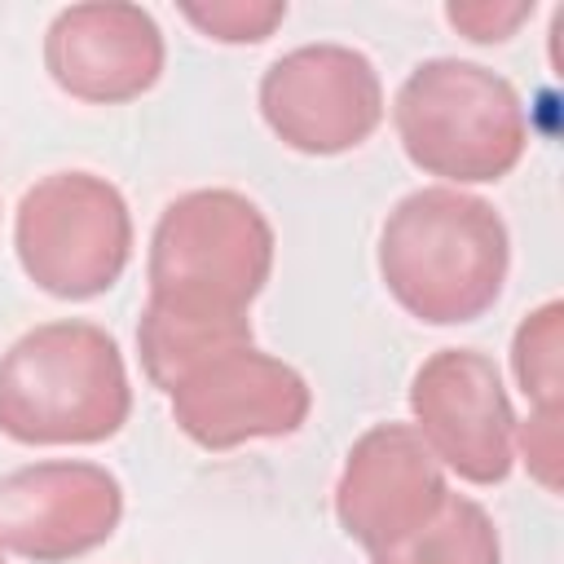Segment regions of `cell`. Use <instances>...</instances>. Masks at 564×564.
<instances>
[{"instance_id":"cell-1","label":"cell","mask_w":564,"mask_h":564,"mask_svg":"<svg viewBox=\"0 0 564 564\" xmlns=\"http://www.w3.org/2000/svg\"><path fill=\"white\" fill-rule=\"evenodd\" d=\"M511 269V234L494 203L423 185L405 194L379 229V278L388 295L427 326L485 317Z\"/></svg>"},{"instance_id":"cell-2","label":"cell","mask_w":564,"mask_h":564,"mask_svg":"<svg viewBox=\"0 0 564 564\" xmlns=\"http://www.w3.org/2000/svg\"><path fill=\"white\" fill-rule=\"evenodd\" d=\"M128 414V361L97 322H40L0 352V436L18 445H101Z\"/></svg>"},{"instance_id":"cell-3","label":"cell","mask_w":564,"mask_h":564,"mask_svg":"<svg viewBox=\"0 0 564 564\" xmlns=\"http://www.w3.org/2000/svg\"><path fill=\"white\" fill-rule=\"evenodd\" d=\"M269 273V216L238 189H189L154 220L145 308L185 322H242Z\"/></svg>"},{"instance_id":"cell-4","label":"cell","mask_w":564,"mask_h":564,"mask_svg":"<svg viewBox=\"0 0 564 564\" xmlns=\"http://www.w3.org/2000/svg\"><path fill=\"white\" fill-rule=\"evenodd\" d=\"M392 128L405 159L454 189L502 181L529 150L520 93L463 57L419 62L392 97Z\"/></svg>"},{"instance_id":"cell-5","label":"cell","mask_w":564,"mask_h":564,"mask_svg":"<svg viewBox=\"0 0 564 564\" xmlns=\"http://www.w3.org/2000/svg\"><path fill=\"white\" fill-rule=\"evenodd\" d=\"M13 251L53 300L106 295L132 260L128 198L97 172H48L18 203Z\"/></svg>"},{"instance_id":"cell-6","label":"cell","mask_w":564,"mask_h":564,"mask_svg":"<svg viewBox=\"0 0 564 564\" xmlns=\"http://www.w3.org/2000/svg\"><path fill=\"white\" fill-rule=\"evenodd\" d=\"M159 392L167 397L176 427L212 454L247 441L295 436L313 410L308 379L282 357L256 348V339L198 352Z\"/></svg>"},{"instance_id":"cell-7","label":"cell","mask_w":564,"mask_h":564,"mask_svg":"<svg viewBox=\"0 0 564 564\" xmlns=\"http://www.w3.org/2000/svg\"><path fill=\"white\" fill-rule=\"evenodd\" d=\"M260 119L269 132L313 159L357 150L383 123V79L361 48L300 44L260 75Z\"/></svg>"},{"instance_id":"cell-8","label":"cell","mask_w":564,"mask_h":564,"mask_svg":"<svg viewBox=\"0 0 564 564\" xmlns=\"http://www.w3.org/2000/svg\"><path fill=\"white\" fill-rule=\"evenodd\" d=\"M414 432L467 485H502L516 463V410L498 366L476 348H441L410 379Z\"/></svg>"},{"instance_id":"cell-9","label":"cell","mask_w":564,"mask_h":564,"mask_svg":"<svg viewBox=\"0 0 564 564\" xmlns=\"http://www.w3.org/2000/svg\"><path fill=\"white\" fill-rule=\"evenodd\" d=\"M123 520V485L88 458H44L0 476V546L31 564H66Z\"/></svg>"},{"instance_id":"cell-10","label":"cell","mask_w":564,"mask_h":564,"mask_svg":"<svg viewBox=\"0 0 564 564\" xmlns=\"http://www.w3.org/2000/svg\"><path fill=\"white\" fill-rule=\"evenodd\" d=\"M449 480L410 423L361 432L335 480V520L366 551H388L436 516Z\"/></svg>"},{"instance_id":"cell-11","label":"cell","mask_w":564,"mask_h":564,"mask_svg":"<svg viewBox=\"0 0 564 564\" xmlns=\"http://www.w3.org/2000/svg\"><path fill=\"white\" fill-rule=\"evenodd\" d=\"M163 62V31L141 4H70L44 31L48 79L88 106H123L145 97L159 84Z\"/></svg>"},{"instance_id":"cell-12","label":"cell","mask_w":564,"mask_h":564,"mask_svg":"<svg viewBox=\"0 0 564 564\" xmlns=\"http://www.w3.org/2000/svg\"><path fill=\"white\" fill-rule=\"evenodd\" d=\"M370 564H502V542L476 498L445 494L427 524H419L397 546L375 551Z\"/></svg>"},{"instance_id":"cell-13","label":"cell","mask_w":564,"mask_h":564,"mask_svg":"<svg viewBox=\"0 0 564 564\" xmlns=\"http://www.w3.org/2000/svg\"><path fill=\"white\" fill-rule=\"evenodd\" d=\"M511 370L533 410H560L564 392V304H538L511 339Z\"/></svg>"},{"instance_id":"cell-14","label":"cell","mask_w":564,"mask_h":564,"mask_svg":"<svg viewBox=\"0 0 564 564\" xmlns=\"http://www.w3.org/2000/svg\"><path fill=\"white\" fill-rule=\"evenodd\" d=\"M181 18L216 44H260L286 22V0H185Z\"/></svg>"},{"instance_id":"cell-15","label":"cell","mask_w":564,"mask_h":564,"mask_svg":"<svg viewBox=\"0 0 564 564\" xmlns=\"http://www.w3.org/2000/svg\"><path fill=\"white\" fill-rule=\"evenodd\" d=\"M533 18V0H454L445 4V22L471 44H502Z\"/></svg>"},{"instance_id":"cell-16","label":"cell","mask_w":564,"mask_h":564,"mask_svg":"<svg viewBox=\"0 0 564 564\" xmlns=\"http://www.w3.org/2000/svg\"><path fill=\"white\" fill-rule=\"evenodd\" d=\"M516 454L524 458L529 476H533L546 494H560V467H564V427H560V410H529V419L516 423Z\"/></svg>"},{"instance_id":"cell-17","label":"cell","mask_w":564,"mask_h":564,"mask_svg":"<svg viewBox=\"0 0 564 564\" xmlns=\"http://www.w3.org/2000/svg\"><path fill=\"white\" fill-rule=\"evenodd\" d=\"M0 564H4V546H0Z\"/></svg>"}]
</instances>
